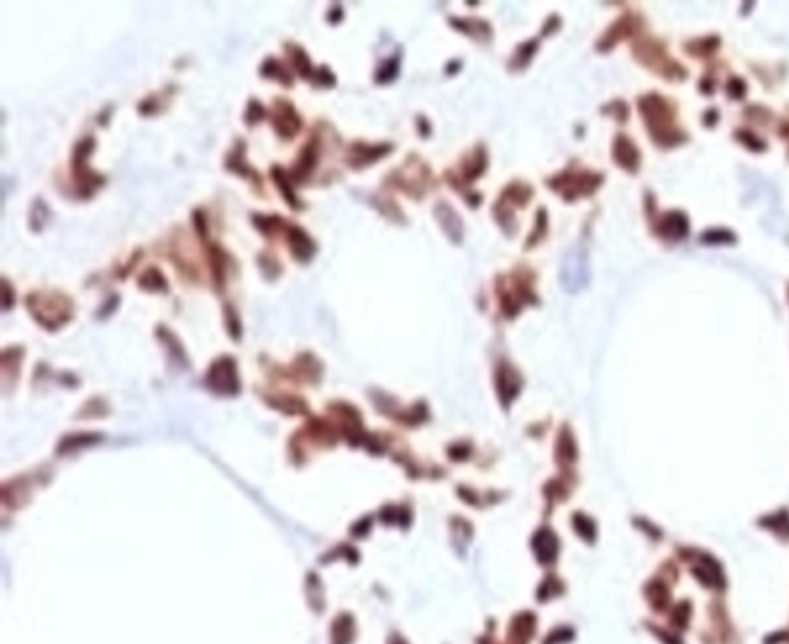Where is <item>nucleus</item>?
Returning a JSON list of instances; mask_svg holds the SVG:
<instances>
[{"label":"nucleus","instance_id":"nucleus-1","mask_svg":"<svg viewBox=\"0 0 789 644\" xmlns=\"http://www.w3.org/2000/svg\"><path fill=\"white\" fill-rule=\"evenodd\" d=\"M95 148V139L87 138L81 141L73 153V174L78 184V190L82 198H91L99 186L104 184V177L88 167V157Z\"/></svg>","mask_w":789,"mask_h":644},{"label":"nucleus","instance_id":"nucleus-2","mask_svg":"<svg viewBox=\"0 0 789 644\" xmlns=\"http://www.w3.org/2000/svg\"><path fill=\"white\" fill-rule=\"evenodd\" d=\"M271 125H273L278 136L283 139L290 141L301 130V117L296 108L290 104V100L278 99L271 109Z\"/></svg>","mask_w":789,"mask_h":644},{"label":"nucleus","instance_id":"nucleus-3","mask_svg":"<svg viewBox=\"0 0 789 644\" xmlns=\"http://www.w3.org/2000/svg\"><path fill=\"white\" fill-rule=\"evenodd\" d=\"M586 266H588L586 256H584V253L581 251H572L569 256L566 258L564 268H563V282L566 288H571V290L581 288V285L586 282V276H588Z\"/></svg>","mask_w":789,"mask_h":644},{"label":"nucleus","instance_id":"nucleus-4","mask_svg":"<svg viewBox=\"0 0 789 644\" xmlns=\"http://www.w3.org/2000/svg\"><path fill=\"white\" fill-rule=\"evenodd\" d=\"M316 162V153L312 145H307L302 150V155L298 160V164L295 165L292 172V179L296 182H302L312 172V168L315 167Z\"/></svg>","mask_w":789,"mask_h":644},{"label":"nucleus","instance_id":"nucleus-5","mask_svg":"<svg viewBox=\"0 0 789 644\" xmlns=\"http://www.w3.org/2000/svg\"><path fill=\"white\" fill-rule=\"evenodd\" d=\"M271 177H273L275 184L278 185L279 191H281L283 198L285 199L288 205H290L295 210L299 208V201H298V198H296V194L293 193L292 186H290V181H288V177L284 173V169L281 167H278V165L273 167V169H271Z\"/></svg>","mask_w":789,"mask_h":644},{"label":"nucleus","instance_id":"nucleus-6","mask_svg":"<svg viewBox=\"0 0 789 644\" xmlns=\"http://www.w3.org/2000/svg\"><path fill=\"white\" fill-rule=\"evenodd\" d=\"M261 74L264 76L266 79L278 80L279 83L287 85V87H290V85H292L290 74L287 73V70L283 66V64L276 61V59H267V61L262 64Z\"/></svg>","mask_w":789,"mask_h":644},{"label":"nucleus","instance_id":"nucleus-7","mask_svg":"<svg viewBox=\"0 0 789 644\" xmlns=\"http://www.w3.org/2000/svg\"><path fill=\"white\" fill-rule=\"evenodd\" d=\"M288 237H290L292 249L296 256L307 258L309 253L312 251V242H310V237L305 234V232L298 227H292L290 232H288Z\"/></svg>","mask_w":789,"mask_h":644},{"label":"nucleus","instance_id":"nucleus-8","mask_svg":"<svg viewBox=\"0 0 789 644\" xmlns=\"http://www.w3.org/2000/svg\"><path fill=\"white\" fill-rule=\"evenodd\" d=\"M287 49H288V56H290L292 62L296 68V71H298L304 79H307L310 76L312 66H310V59L307 57V54H305V51L296 45H287Z\"/></svg>","mask_w":789,"mask_h":644},{"label":"nucleus","instance_id":"nucleus-9","mask_svg":"<svg viewBox=\"0 0 789 644\" xmlns=\"http://www.w3.org/2000/svg\"><path fill=\"white\" fill-rule=\"evenodd\" d=\"M227 168L232 169L233 173L237 174H242V176H250L251 169L249 168V165L244 164V143H239V148H235V151L230 155V157L227 159Z\"/></svg>","mask_w":789,"mask_h":644},{"label":"nucleus","instance_id":"nucleus-10","mask_svg":"<svg viewBox=\"0 0 789 644\" xmlns=\"http://www.w3.org/2000/svg\"><path fill=\"white\" fill-rule=\"evenodd\" d=\"M266 117V108L262 107L261 102L258 100H250V104L247 107V112H245V122L249 125H256L258 122H261L262 119Z\"/></svg>","mask_w":789,"mask_h":644}]
</instances>
